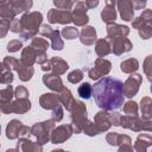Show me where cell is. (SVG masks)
I'll use <instances>...</instances> for the list:
<instances>
[{
  "label": "cell",
  "mask_w": 152,
  "mask_h": 152,
  "mask_svg": "<svg viewBox=\"0 0 152 152\" xmlns=\"http://www.w3.org/2000/svg\"><path fill=\"white\" fill-rule=\"evenodd\" d=\"M93 97L104 110H115L124 104V83L113 77H102L93 86Z\"/></svg>",
  "instance_id": "1"
},
{
  "label": "cell",
  "mask_w": 152,
  "mask_h": 152,
  "mask_svg": "<svg viewBox=\"0 0 152 152\" xmlns=\"http://www.w3.org/2000/svg\"><path fill=\"white\" fill-rule=\"evenodd\" d=\"M43 20V15L40 12H27L25 14H23V17L20 18V23H21V32L19 33L23 38L28 39V38H34L36 34L39 32L40 28V24Z\"/></svg>",
  "instance_id": "2"
},
{
  "label": "cell",
  "mask_w": 152,
  "mask_h": 152,
  "mask_svg": "<svg viewBox=\"0 0 152 152\" xmlns=\"http://www.w3.org/2000/svg\"><path fill=\"white\" fill-rule=\"evenodd\" d=\"M71 112V127L74 133L78 134L83 131L84 125L88 121V115H87V108L86 104L82 101H76L75 106L72 107Z\"/></svg>",
  "instance_id": "3"
},
{
  "label": "cell",
  "mask_w": 152,
  "mask_h": 152,
  "mask_svg": "<svg viewBox=\"0 0 152 152\" xmlns=\"http://www.w3.org/2000/svg\"><path fill=\"white\" fill-rule=\"evenodd\" d=\"M120 126L134 132L148 131L152 132V121L147 119H139L138 115H121Z\"/></svg>",
  "instance_id": "4"
},
{
  "label": "cell",
  "mask_w": 152,
  "mask_h": 152,
  "mask_svg": "<svg viewBox=\"0 0 152 152\" xmlns=\"http://www.w3.org/2000/svg\"><path fill=\"white\" fill-rule=\"evenodd\" d=\"M55 122L56 121H53L52 119L43 121V122H37L31 127L30 133L37 138V141L40 145H44L51 138V133L55 128Z\"/></svg>",
  "instance_id": "5"
},
{
  "label": "cell",
  "mask_w": 152,
  "mask_h": 152,
  "mask_svg": "<svg viewBox=\"0 0 152 152\" xmlns=\"http://www.w3.org/2000/svg\"><path fill=\"white\" fill-rule=\"evenodd\" d=\"M1 112L5 114L10 113H17V114H24L31 109V102L28 99H15L14 101H11L5 104H0Z\"/></svg>",
  "instance_id": "6"
},
{
  "label": "cell",
  "mask_w": 152,
  "mask_h": 152,
  "mask_svg": "<svg viewBox=\"0 0 152 152\" xmlns=\"http://www.w3.org/2000/svg\"><path fill=\"white\" fill-rule=\"evenodd\" d=\"M112 69V63L108 59H104L103 57H99L95 59L94 66L89 70L88 75L91 80L97 81L102 77H104Z\"/></svg>",
  "instance_id": "7"
},
{
  "label": "cell",
  "mask_w": 152,
  "mask_h": 152,
  "mask_svg": "<svg viewBox=\"0 0 152 152\" xmlns=\"http://www.w3.org/2000/svg\"><path fill=\"white\" fill-rule=\"evenodd\" d=\"M141 82H142V76L140 74H137V72L131 74L124 83V95L128 99H132L133 96H135L137 93L139 91Z\"/></svg>",
  "instance_id": "8"
},
{
  "label": "cell",
  "mask_w": 152,
  "mask_h": 152,
  "mask_svg": "<svg viewBox=\"0 0 152 152\" xmlns=\"http://www.w3.org/2000/svg\"><path fill=\"white\" fill-rule=\"evenodd\" d=\"M31 128H28L27 126L23 125L21 121L17 120V119H13L8 122L7 127H6V137L10 139V140H13V139H19L20 137L27 134L30 132Z\"/></svg>",
  "instance_id": "9"
},
{
  "label": "cell",
  "mask_w": 152,
  "mask_h": 152,
  "mask_svg": "<svg viewBox=\"0 0 152 152\" xmlns=\"http://www.w3.org/2000/svg\"><path fill=\"white\" fill-rule=\"evenodd\" d=\"M48 20L50 24H63L66 25L72 21V14L69 10L51 8L48 12Z\"/></svg>",
  "instance_id": "10"
},
{
  "label": "cell",
  "mask_w": 152,
  "mask_h": 152,
  "mask_svg": "<svg viewBox=\"0 0 152 152\" xmlns=\"http://www.w3.org/2000/svg\"><path fill=\"white\" fill-rule=\"evenodd\" d=\"M87 11H88V7H87L86 2H83V1H77L74 5L71 14H72V23L76 26H86L87 25V23L89 21Z\"/></svg>",
  "instance_id": "11"
},
{
  "label": "cell",
  "mask_w": 152,
  "mask_h": 152,
  "mask_svg": "<svg viewBox=\"0 0 152 152\" xmlns=\"http://www.w3.org/2000/svg\"><path fill=\"white\" fill-rule=\"evenodd\" d=\"M112 45V52L116 56H120L122 53H126L128 51L132 50L133 45L131 43V40L124 36H119V37H114V38H108Z\"/></svg>",
  "instance_id": "12"
},
{
  "label": "cell",
  "mask_w": 152,
  "mask_h": 152,
  "mask_svg": "<svg viewBox=\"0 0 152 152\" xmlns=\"http://www.w3.org/2000/svg\"><path fill=\"white\" fill-rule=\"evenodd\" d=\"M72 133L74 131H72L71 125H61L57 128H53L50 140L52 144H62L66 141L71 137Z\"/></svg>",
  "instance_id": "13"
},
{
  "label": "cell",
  "mask_w": 152,
  "mask_h": 152,
  "mask_svg": "<svg viewBox=\"0 0 152 152\" xmlns=\"http://www.w3.org/2000/svg\"><path fill=\"white\" fill-rule=\"evenodd\" d=\"M116 5H118V11L122 20L125 21L133 20L134 8H133L132 0H116Z\"/></svg>",
  "instance_id": "14"
},
{
  "label": "cell",
  "mask_w": 152,
  "mask_h": 152,
  "mask_svg": "<svg viewBox=\"0 0 152 152\" xmlns=\"http://www.w3.org/2000/svg\"><path fill=\"white\" fill-rule=\"evenodd\" d=\"M94 124L96 125L100 133L108 131L110 128V126L113 125L112 120H110V113H108V110H104V109L96 113L95 118H94Z\"/></svg>",
  "instance_id": "15"
},
{
  "label": "cell",
  "mask_w": 152,
  "mask_h": 152,
  "mask_svg": "<svg viewBox=\"0 0 152 152\" xmlns=\"http://www.w3.org/2000/svg\"><path fill=\"white\" fill-rule=\"evenodd\" d=\"M43 83L45 84V87H48L49 89H51L53 91H57V93H59L64 88L59 75L53 74V72H46L43 76Z\"/></svg>",
  "instance_id": "16"
},
{
  "label": "cell",
  "mask_w": 152,
  "mask_h": 152,
  "mask_svg": "<svg viewBox=\"0 0 152 152\" xmlns=\"http://www.w3.org/2000/svg\"><path fill=\"white\" fill-rule=\"evenodd\" d=\"M39 104L44 109H51L52 110L53 108H56L57 106H59L62 103H61L58 93L57 94L56 93H46L39 97Z\"/></svg>",
  "instance_id": "17"
},
{
  "label": "cell",
  "mask_w": 152,
  "mask_h": 152,
  "mask_svg": "<svg viewBox=\"0 0 152 152\" xmlns=\"http://www.w3.org/2000/svg\"><path fill=\"white\" fill-rule=\"evenodd\" d=\"M115 4L116 0H104V7L101 11V19L107 24L114 23L116 19Z\"/></svg>",
  "instance_id": "18"
},
{
  "label": "cell",
  "mask_w": 152,
  "mask_h": 152,
  "mask_svg": "<svg viewBox=\"0 0 152 152\" xmlns=\"http://www.w3.org/2000/svg\"><path fill=\"white\" fill-rule=\"evenodd\" d=\"M80 40L83 45L86 46H91L96 43L97 40V36H96V31L93 26H83L81 33H80Z\"/></svg>",
  "instance_id": "19"
},
{
  "label": "cell",
  "mask_w": 152,
  "mask_h": 152,
  "mask_svg": "<svg viewBox=\"0 0 152 152\" xmlns=\"http://www.w3.org/2000/svg\"><path fill=\"white\" fill-rule=\"evenodd\" d=\"M17 151H24V152H42L43 145H40L38 141L33 142L27 138H19L18 139V146Z\"/></svg>",
  "instance_id": "20"
},
{
  "label": "cell",
  "mask_w": 152,
  "mask_h": 152,
  "mask_svg": "<svg viewBox=\"0 0 152 152\" xmlns=\"http://www.w3.org/2000/svg\"><path fill=\"white\" fill-rule=\"evenodd\" d=\"M128 34H129L128 26L119 25L115 23L107 24V38H114V37H119V36L127 37Z\"/></svg>",
  "instance_id": "21"
},
{
  "label": "cell",
  "mask_w": 152,
  "mask_h": 152,
  "mask_svg": "<svg viewBox=\"0 0 152 152\" xmlns=\"http://www.w3.org/2000/svg\"><path fill=\"white\" fill-rule=\"evenodd\" d=\"M42 52H43V51H38V50H36L33 46L27 45L26 48L23 49L20 59H21L24 63H26V64L33 65V64L36 63V61H37V57H38Z\"/></svg>",
  "instance_id": "22"
},
{
  "label": "cell",
  "mask_w": 152,
  "mask_h": 152,
  "mask_svg": "<svg viewBox=\"0 0 152 152\" xmlns=\"http://www.w3.org/2000/svg\"><path fill=\"white\" fill-rule=\"evenodd\" d=\"M13 0H0V17L2 19L13 20L15 19V11L12 5Z\"/></svg>",
  "instance_id": "23"
},
{
  "label": "cell",
  "mask_w": 152,
  "mask_h": 152,
  "mask_svg": "<svg viewBox=\"0 0 152 152\" xmlns=\"http://www.w3.org/2000/svg\"><path fill=\"white\" fill-rule=\"evenodd\" d=\"M69 69V64L61 57H52L50 59V72L63 75Z\"/></svg>",
  "instance_id": "24"
},
{
  "label": "cell",
  "mask_w": 152,
  "mask_h": 152,
  "mask_svg": "<svg viewBox=\"0 0 152 152\" xmlns=\"http://www.w3.org/2000/svg\"><path fill=\"white\" fill-rule=\"evenodd\" d=\"M150 146H152V135L146 134V133H141L138 135L133 148L138 152H145Z\"/></svg>",
  "instance_id": "25"
},
{
  "label": "cell",
  "mask_w": 152,
  "mask_h": 152,
  "mask_svg": "<svg viewBox=\"0 0 152 152\" xmlns=\"http://www.w3.org/2000/svg\"><path fill=\"white\" fill-rule=\"evenodd\" d=\"M17 72L19 75V78L23 81V82H27L32 78L33 74H34V69L32 65L30 64H26L24 63L21 59H19V64H18V69H17Z\"/></svg>",
  "instance_id": "26"
},
{
  "label": "cell",
  "mask_w": 152,
  "mask_h": 152,
  "mask_svg": "<svg viewBox=\"0 0 152 152\" xmlns=\"http://www.w3.org/2000/svg\"><path fill=\"white\" fill-rule=\"evenodd\" d=\"M58 95H59L61 103L64 106V108H65L66 110H71L72 107L75 106V102H76V100L74 99L71 91H70L68 88L64 87V88L58 93Z\"/></svg>",
  "instance_id": "27"
},
{
  "label": "cell",
  "mask_w": 152,
  "mask_h": 152,
  "mask_svg": "<svg viewBox=\"0 0 152 152\" xmlns=\"http://www.w3.org/2000/svg\"><path fill=\"white\" fill-rule=\"evenodd\" d=\"M95 52H96V55L99 57H104V56H107V55H109L112 52V45H110V42H109V39L107 37L96 40Z\"/></svg>",
  "instance_id": "28"
},
{
  "label": "cell",
  "mask_w": 152,
  "mask_h": 152,
  "mask_svg": "<svg viewBox=\"0 0 152 152\" xmlns=\"http://www.w3.org/2000/svg\"><path fill=\"white\" fill-rule=\"evenodd\" d=\"M120 69L125 74H133L139 69V62L135 58H128L120 64Z\"/></svg>",
  "instance_id": "29"
},
{
  "label": "cell",
  "mask_w": 152,
  "mask_h": 152,
  "mask_svg": "<svg viewBox=\"0 0 152 152\" xmlns=\"http://www.w3.org/2000/svg\"><path fill=\"white\" fill-rule=\"evenodd\" d=\"M140 110L142 119H152V100L147 96L142 97L140 101Z\"/></svg>",
  "instance_id": "30"
},
{
  "label": "cell",
  "mask_w": 152,
  "mask_h": 152,
  "mask_svg": "<svg viewBox=\"0 0 152 152\" xmlns=\"http://www.w3.org/2000/svg\"><path fill=\"white\" fill-rule=\"evenodd\" d=\"M12 5H13V8H14L15 13L19 14V13L28 11L32 7L33 1L32 0H13Z\"/></svg>",
  "instance_id": "31"
},
{
  "label": "cell",
  "mask_w": 152,
  "mask_h": 152,
  "mask_svg": "<svg viewBox=\"0 0 152 152\" xmlns=\"http://www.w3.org/2000/svg\"><path fill=\"white\" fill-rule=\"evenodd\" d=\"M61 32L58 31V30H53L52 31V33L50 34V40H51V48L53 49V50H63V48H64V43H63V40H62V38H61Z\"/></svg>",
  "instance_id": "32"
},
{
  "label": "cell",
  "mask_w": 152,
  "mask_h": 152,
  "mask_svg": "<svg viewBox=\"0 0 152 152\" xmlns=\"http://www.w3.org/2000/svg\"><path fill=\"white\" fill-rule=\"evenodd\" d=\"M14 96V90L11 84H7L5 88L0 90V104H5L12 101Z\"/></svg>",
  "instance_id": "33"
},
{
  "label": "cell",
  "mask_w": 152,
  "mask_h": 152,
  "mask_svg": "<svg viewBox=\"0 0 152 152\" xmlns=\"http://www.w3.org/2000/svg\"><path fill=\"white\" fill-rule=\"evenodd\" d=\"M132 140L128 135L126 134H120L119 139H118V146H119V151H133V146L131 145Z\"/></svg>",
  "instance_id": "34"
},
{
  "label": "cell",
  "mask_w": 152,
  "mask_h": 152,
  "mask_svg": "<svg viewBox=\"0 0 152 152\" xmlns=\"http://www.w3.org/2000/svg\"><path fill=\"white\" fill-rule=\"evenodd\" d=\"M30 45L33 46L36 50H38V51H43V52H46L48 48L50 46L49 42H48L46 39L42 38V37H34V38H32Z\"/></svg>",
  "instance_id": "35"
},
{
  "label": "cell",
  "mask_w": 152,
  "mask_h": 152,
  "mask_svg": "<svg viewBox=\"0 0 152 152\" xmlns=\"http://www.w3.org/2000/svg\"><path fill=\"white\" fill-rule=\"evenodd\" d=\"M77 93L82 99L88 100V99H90V96H93V87L88 82H83L81 86H78Z\"/></svg>",
  "instance_id": "36"
},
{
  "label": "cell",
  "mask_w": 152,
  "mask_h": 152,
  "mask_svg": "<svg viewBox=\"0 0 152 152\" xmlns=\"http://www.w3.org/2000/svg\"><path fill=\"white\" fill-rule=\"evenodd\" d=\"M141 39H150L152 37V19L146 20L145 24L138 30Z\"/></svg>",
  "instance_id": "37"
},
{
  "label": "cell",
  "mask_w": 152,
  "mask_h": 152,
  "mask_svg": "<svg viewBox=\"0 0 152 152\" xmlns=\"http://www.w3.org/2000/svg\"><path fill=\"white\" fill-rule=\"evenodd\" d=\"M142 68H144V72H145L146 77H147V80L152 83V55H148L144 59Z\"/></svg>",
  "instance_id": "38"
},
{
  "label": "cell",
  "mask_w": 152,
  "mask_h": 152,
  "mask_svg": "<svg viewBox=\"0 0 152 152\" xmlns=\"http://www.w3.org/2000/svg\"><path fill=\"white\" fill-rule=\"evenodd\" d=\"M62 36H63V38H65V39H75L77 36H78V30L76 28V27H74V26H65L63 30H62Z\"/></svg>",
  "instance_id": "39"
},
{
  "label": "cell",
  "mask_w": 152,
  "mask_h": 152,
  "mask_svg": "<svg viewBox=\"0 0 152 152\" xmlns=\"http://www.w3.org/2000/svg\"><path fill=\"white\" fill-rule=\"evenodd\" d=\"M18 64H19V59H17L14 57H11V56L5 57L4 61H2V66L8 69V70H15L17 71Z\"/></svg>",
  "instance_id": "40"
},
{
  "label": "cell",
  "mask_w": 152,
  "mask_h": 152,
  "mask_svg": "<svg viewBox=\"0 0 152 152\" xmlns=\"http://www.w3.org/2000/svg\"><path fill=\"white\" fill-rule=\"evenodd\" d=\"M122 110L127 115H138V104L134 101H127L124 104Z\"/></svg>",
  "instance_id": "41"
},
{
  "label": "cell",
  "mask_w": 152,
  "mask_h": 152,
  "mask_svg": "<svg viewBox=\"0 0 152 152\" xmlns=\"http://www.w3.org/2000/svg\"><path fill=\"white\" fill-rule=\"evenodd\" d=\"M53 5L59 10H70L77 2L76 0H52Z\"/></svg>",
  "instance_id": "42"
},
{
  "label": "cell",
  "mask_w": 152,
  "mask_h": 152,
  "mask_svg": "<svg viewBox=\"0 0 152 152\" xmlns=\"http://www.w3.org/2000/svg\"><path fill=\"white\" fill-rule=\"evenodd\" d=\"M12 81H13L12 70H8L1 65V78H0L1 84H11Z\"/></svg>",
  "instance_id": "43"
},
{
  "label": "cell",
  "mask_w": 152,
  "mask_h": 152,
  "mask_svg": "<svg viewBox=\"0 0 152 152\" xmlns=\"http://www.w3.org/2000/svg\"><path fill=\"white\" fill-rule=\"evenodd\" d=\"M82 78H83V71L81 69H75L71 72H69V75H68V81L74 84L81 82Z\"/></svg>",
  "instance_id": "44"
},
{
  "label": "cell",
  "mask_w": 152,
  "mask_h": 152,
  "mask_svg": "<svg viewBox=\"0 0 152 152\" xmlns=\"http://www.w3.org/2000/svg\"><path fill=\"white\" fill-rule=\"evenodd\" d=\"M83 132H84L87 135H89V137H94V135L100 134V131L97 129L96 125H95L94 122H91V121H87V124L84 125Z\"/></svg>",
  "instance_id": "45"
},
{
  "label": "cell",
  "mask_w": 152,
  "mask_h": 152,
  "mask_svg": "<svg viewBox=\"0 0 152 152\" xmlns=\"http://www.w3.org/2000/svg\"><path fill=\"white\" fill-rule=\"evenodd\" d=\"M11 23L12 20H8V19H0V37L4 38L7 33L8 30H11Z\"/></svg>",
  "instance_id": "46"
},
{
  "label": "cell",
  "mask_w": 152,
  "mask_h": 152,
  "mask_svg": "<svg viewBox=\"0 0 152 152\" xmlns=\"http://www.w3.org/2000/svg\"><path fill=\"white\" fill-rule=\"evenodd\" d=\"M28 90L24 87V86H18L15 89H14V96L15 99H28Z\"/></svg>",
  "instance_id": "47"
},
{
  "label": "cell",
  "mask_w": 152,
  "mask_h": 152,
  "mask_svg": "<svg viewBox=\"0 0 152 152\" xmlns=\"http://www.w3.org/2000/svg\"><path fill=\"white\" fill-rule=\"evenodd\" d=\"M23 48V43L19 39H13L7 44V51L8 52H17Z\"/></svg>",
  "instance_id": "48"
},
{
  "label": "cell",
  "mask_w": 152,
  "mask_h": 152,
  "mask_svg": "<svg viewBox=\"0 0 152 152\" xmlns=\"http://www.w3.org/2000/svg\"><path fill=\"white\" fill-rule=\"evenodd\" d=\"M63 119V108L62 106H57L56 108L52 109V120L56 122H59Z\"/></svg>",
  "instance_id": "49"
},
{
  "label": "cell",
  "mask_w": 152,
  "mask_h": 152,
  "mask_svg": "<svg viewBox=\"0 0 152 152\" xmlns=\"http://www.w3.org/2000/svg\"><path fill=\"white\" fill-rule=\"evenodd\" d=\"M119 133H116V132H109L108 134H107V137H106V140H107V142L109 144V145H112V146H118V139H119Z\"/></svg>",
  "instance_id": "50"
},
{
  "label": "cell",
  "mask_w": 152,
  "mask_h": 152,
  "mask_svg": "<svg viewBox=\"0 0 152 152\" xmlns=\"http://www.w3.org/2000/svg\"><path fill=\"white\" fill-rule=\"evenodd\" d=\"M52 31H53V30L51 28L50 25H48V24H43V25L40 26V28H39V34L44 36L45 38H49L50 34L52 33Z\"/></svg>",
  "instance_id": "51"
},
{
  "label": "cell",
  "mask_w": 152,
  "mask_h": 152,
  "mask_svg": "<svg viewBox=\"0 0 152 152\" xmlns=\"http://www.w3.org/2000/svg\"><path fill=\"white\" fill-rule=\"evenodd\" d=\"M11 31L14 33H20L21 32V23L20 19H13L11 23Z\"/></svg>",
  "instance_id": "52"
},
{
  "label": "cell",
  "mask_w": 152,
  "mask_h": 152,
  "mask_svg": "<svg viewBox=\"0 0 152 152\" xmlns=\"http://www.w3.org/2000/svg\"><path fill=\"white\" fill-rule=\"evenodd\" d=\"M120 119H121V114L120 113H118V112L110 113V120H112V124L114 126H120Z\"/></svg>",
  "instance_id": "53"
},
{
  "label": "cell",
  "mask_w": 152,
  "mask_h": 152,
  "mask_svg": "<svg viewBox=\"0 0 152 152\" xmlns=\"http://www.w3.org/2000/svg\"><path fill=\"white\" fill-rule=\"evenodd\" d=\"M146 2H147V0H132L134 10H142V8H145L146 7Z\"/></svg>",
  "instance_id": "54"
},
{
  "label": "cell",
  "mask_w": 152,
  "mask_h": 152,
  "mask_svg": "<svg viewBox=\"0 0 152 152\" xmlns=\"http://www.w3.org/2000/svg\"><path fill=\"white\" fill-rule=\"evenodd\" d=\"M145 21H146V20H144V19L139 15V17H137L135 19H133V21H132V26H133V28L139 30V28L145 24Z\"/></svg>",
  "instance_id": "55"
},
{
  "label": "cell",
  "mask_w": 152,
  "mask_h": 152,
  "mask_svg": "<svg viewBox=\"0 0 152 152\" xmlns=\"http://www.w3.org/2000/svg\"><path fill=\"white\" fill-rule=\"evenodd\" d=\"M140 17H141L144 20H150V19H152V10H144L142 13L140 14Z\"/></svg>",
  "instance_id": "56"
},
{
  "label": "cell",
  "mask_w": 152,
  "mask_h": 152,
  "mask_svg": "<svg viewBox=\"0 0 152 152\" xmlns=\"http://www.w3.org/2000/svg\"><path fill=\"white\" fill-rule=\"evenodd\" d=\"M84 2H86V5H87L88 8H95V7L99 6L100 0H86Z\"/></svg>",
  "instance_id": "57"
},
{
  "label": "cell",
  "mask_w": 152,
  "mask_h": 152,
  "mask_svg": "<svg viewBox=\"0 0 152 152\" xmlns=\"http://www.w3.org/2000/svg\"><path fill=\"white\" fill-rule=\"evenodd\" d=\"M150 90H151V93H152V86H151V88H150Z\"/></svg>",
  "instance_id": "58"
}]
</instances>
